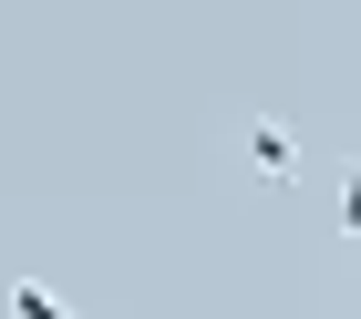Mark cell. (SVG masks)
<instances>
[{
  "label": "cell",
  "mask_w": 361,
  "mask_h": 319,
  "mask_svg": "<svg viewBox=\"0 0 361 319\" xmlns=\"http://www.w3.org/2000/svg\"><path fill=\"white\" fill-rule=\"evenodd\" d=\"M238 165H248L269 196H289L300 186V134L279 124V113H238Z\"/></svg>",
  "instance_id": "1"
},
{
  "label": "cell",
  "mask_w": 361,
  "mask_h": 319,
  "mask_svg": "<svg viewBox=\"0 0 361 319\" xmlns=\"http://www.w3.org/2000/svg\"><path fill=\"white\" fill-rule=\"evenodd\" d=\"M0 309H11V319H73L52 289H42V278H11V289H0Z\"/></svg>",
  "instance_id": "2"
},
{
  "label": "cell",
  "mask_w": 361,
  "mask_h": 319,
  "mask_svg": "<svg viewBox=\"0 0 361 319\" xmlns=\"http://www.w3.org/2000/svg\"><path fill=\"white\" fill-rule=\"evenodd\" d=\"M331 216H341V237H361V165H341V206Z\"/></svg>",
  "instance_id": "3"
}]
</instances>
